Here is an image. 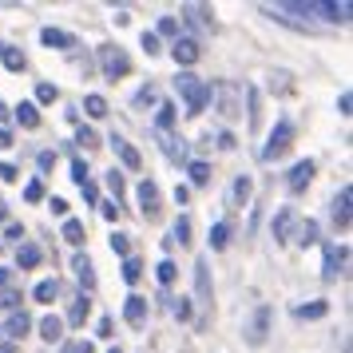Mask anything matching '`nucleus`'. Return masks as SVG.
Here are the masks:
<instances>
[{"mask_svg":"<svg viewBox=\"0 0 353 353\" xmlns=\"http://www.w3.org/2000/svg\"><path fill=\"white\" fill-rule=\"evenodd\" d=\"M175 88L187 96V108H191V115H203L207 99L214 96V88H210V83H203L199 76H191V72H183V76L175 80Z\"/></svg>","mask_w":353,"mask_h":353,"instance_id":"1","label":"nucleus"},{"mask_svg":"<svg viewBox=\"0 0 353 353\" xmlns=\"http://www.w3.org/2000/svg\"><path fill=\"white\" fill-rule=\"evenodd\" d=\"M99 64H103V72H108L112 80L131 72V60H128V52L123 48H99Z\"/></svg>","mask_w":353,"mask_h":353,"instance_id":"2","label":"nucleus"},{"mask_svg":"<svg viewBox=\"0 0 353 353\" xmlns=\"http://www.w3.org/2000/svg\"><path fill=\"white\" fill-rule=\"evenodd\" d=\"M290 139H294V128H290V123H278L274 135H270V143L262 147V159H278V155L290 147Z\"/></svg>","mask_w":353,"mask_h":353,"instance_id":"3","label":"nucleus"},{"mask_svg":"<svg viewBox=\"0 0 353 353\" xmlns=\"http://www.w3.org/2000/svg\"><path fill=\"white\" fill-rule=\"evenodd\" d=\"M214 92H219V108H223V115L226 119H234V115H239V88H234V83H219Z\"/></svg>","mask_w":353,"mask_h":353,"instance_id":"4","label":"nucleus"},{"mask_svg":"<svg viewBox=\"0 0 353 353\" xmlns=\"http://www.w3.org/2000/svg\"><path fill=\"white\" fill-rule=\"evenodd\" d=\"M139 203H143L147 219H155V214H159V187H155L151 179H143V183H139Z\"/></svg>","mask_w":353,"mask_h":353,"instance_id":"5","label":"nucleus"},{"mask_svg":"<svg viewBox=\"0 0 353 353\" xmlns=\"http://www.w3.org/2000/svg\"><path fill=\"white\" fill-rule=\"evenodd\" d=\"M171 56H175V64H194V60H199V44H194L191 36H183V40H175V44H171Z\"/></svg>","mask_w":353,"mask_h":353,"instance_id":"6","label":"nucleus"},{"mask_svg":"<svg viewBox=\"0 0 353 353\" xmlns=\"http://www.w3.org/2000/svg\"><path fill=\"white\" fill-rule=\"evenodd\" d=\"M123 318L131 321V325H143L147 321V298H139V294H131L128 305H123Z\"/></svg>","mask_w":353,"mask_h":353,"instance_id":"7","label":"nucleus"},{"mask_svg":"<svg viewBox=\"0 0 353 353\" xmlns=\"http://www.w3.org/2000/svg\"><path fill=\"white\" fill-rule=\"evenodd\" d=\"M350 199H353V191H350V187H341V194L334 199V223L341 226V230L350 226Z\"/></svg>","mask_w":353,"mask_h":353,"instance_id":"8","label":"nucleus"},{"mask_svg":"<svg viewBox=\"0 0 353 353\" xmlns=\"http://www.w3.org/2000/svg\"><path fill=\"white\" fill-rule=\"evenodd\" d=\"M310 179H314V163L302 159L298 167H294V171H290V191H302V187L310 183Z\"/></svg>","mask_w":353,"mask_h":353,"instance_id":"9","label":"nucleus"},{"mask_svg":"<svg viewBox=\"0 0 353 353\" xmlns=\"http://www.w3.org/2000/svg\"><path fill=\"white\" fill-rule=\"evenodd\" d=\"M266 321H270V310H266V305H262V310H258L254 314V325H250V345H262V341H266Z\"/></svg>","mask_w":353,"mask_h":353,"instance_id":"10","label":"nucleus"},{"mask_svg":"<svg viewBox=\"0 0 353 353\" xmlns=\"http://www.w3.org/2000/svg\"><path fill=\"white\" fill-rule=\"evenodd\" d=\"M40 337H44V341H60V337H64V318L48 314V318L40 321Z\"/></svg>","mask_w":353,"mask_h":353,"instance_id":"11","label":"nucleus"},{"mask_svg":"<svg viewBox=\"0 0 353 353\" xmlns=\"http://www.w3.org/2000/svg\"><path fill=\"white\" fill-rule=\"evenodd\" d=\"M112 143H115V151H119V159L128 163L131 171H139V163H143V159H139V151H135L128 139H112Z\"/></svg>","mask_w":353,"mask_h":353,"instance_id":"12","label":"nucleus"},{"mask_svg":"<svg viewBox=\"0 0 353 353\" xmlns=\"http://www.w3.org/2000/svg\"><path fill=\"white\" fill-rule=\"evenodd\" d=\"M341 266H345V250H325V278H337L341 274Z\"/></svg>","mask_w":353,"mask_h":353,"instance_id":"13","label":"nucleus"},{"mask_svg":"<svg viewBox=\"0 0 353 353\" xmlns=\"http://www.w3.org/2000/svg\"><path fill=\"white\" fill-rule=\"evenodd\" d=\"M314 12H325V20H350V4H314Z\"/></svg>","mask_w":353,"mask_h":353,"instance_id":"14","label":"nucleus"},{"mask_svg":"<svg viewBox=\"0 0 353 353\" xmlns=\"http://www.w3.org/2000/svg\"><path fill=\"white\" fill-rule=\"evenodd\" d=\"M40 40H44L48 48H72V36H68V32H56V28H44V32H40Z\"/></svg>","mask_w":353,"mask_h":353,"instance_id":"15","label":"nucleus"},{"mask_svg":"<svg viewBox=\"0 0 353 353\" xmlns=\"http://www.w3.org/2000/svg\"><path fill=\"white\" fill-rule=\"evenodd\" d=\"M17 119L24 128H40V115H36V103H20L17 108Z\"/></svg>","mask_w":353,"mask_h":353,"instance_id":"16","label":"nucleus"},{"mask_svg":"<svg viewBox=\"0 0 353 353\" xmlns=\"http://www.w3.org/2000/svg\"><path fill=\"white\" fill-rule=\"evenodd\" d=\"M226 242H230V226H226V223H214V226H210V246H214V250H223Z\"/></svg>","mask_w":353,"mask_h":353,"instance_id":"17","label":"nucleus"},{"mask_svg":"<svg viewBox=\"0 0 353 353\" xmlns=\"http://www.w3.org/2000/svg\"><path fill=\"white\" fill-rule=\"evenodd\" d=\"M64 239L72 242V246H80V242H83V223H80V219H68V223H64Z\"/></svg>","mask_w":353,"mask_h":353,"instance_id":"18","label":"nucleus"},{"mask_svg":"<svg viewBox=\"0 0 353 353\" xmlns=\"http://www.w3.org/2000/svg\"><path fill=\"white\" fill-rule=\"evenodd\" d=\"M76 274H80V282H83V286H88V290H92V286H96V274H92V262H88V258H76Z\"/></svg>","mask_w":353,"mask_h":353,"instance_id":"19","label":"nucleus"},{"mask_svg":"<svg viewBox=\"0 0 353 353\" xmlns=\"http://www.w3.org/2000/svg\"><path fill=\"white\" fill-rule=\"evenodd\" d=\"M88 310H92V305H88V298H76V302H72V310H68V321H72V325H80V321L88 318Z\"/></svg>","mask_w":353,"mask_h":353,"instance_id":"20","label":"nucleus"},{"mask_svg":"<svg viewBox=\"0 0 353 353\" xmlns=\"http://www.w3.org/2000/svg\"><path fill=\"white\" fill-rule=\"evenodd\" d=\"M83 108H88L92 119H99V115H108V99H103V96H88V99H83Z\"/></svg>","mask_w":353,"mask_h":353,"instance_id":"21","label":"nucleus"},{"mask_svg":"<svg viewBox=\"0 0 353 353\" xmlns=\"http://www.w3.org/2000/svg\"><path fill=\"white\" fill-rule=\"evenodd\" d=\"M290 223H294V210H282V214L274 219V234H278V239H286V234H290Z\"/></svg>","mask_w":353,"mask_h":353,"instance_id":"22","label":"nucleus"},{"mask_svg":"<svg viewBox=\"0 0 353 353\" xmlns=\"http://www.w3.org/2000/svg\"><path fill=\"white\" fill-rule=\"evenodd\" d=\"M56 294H60L56 282H40V286H36V302H56Z\"/></svg>","mask_w":353,"mask_h":353,"instance_id":"23","label":"nucleus"},{"mask_svg":"<svg viewBox=\"0 0 353 353\" xmlns=\"http://www.w3.org/2000/svg\"><path fill=\"white\" fill-rule=\"evenodd\" d=\"M0 56H4V68H8V72H24V56H20V52L0 48Z\"/></svg>","mask_w":353,"mask_h":353,"instance_id":"24","label":"nucleus"},{"mask_svg":"<svg viewBox=\"0 0 353 353\" xmlns=\"http://www.w3.org/2000/svg\"><path fill=\"white\" fill-rule=\"evenodd\" d=\"M298 318H325V302H310V305H298Z\"/></svg>","mask_w":353,"mask_h":353,"instance_id":"25","label":"nucleus"},{"mask_svg":"<svg viewBox=\"0 0 353 353\" xmlns=\"http://www.w3.org/2000/svg\"><path fill=\"white\" fill-rule=\"evenodd\" d=\"M17 262L24 266V270H28V266H36V262H40V250H36V246H20Z\"/></svg>","mask_w":353,"mask_h":353,"instance_id":"26","label":"nucleus"},{"mask_svg":"<svg viewBox=\"0 0 353 353\" xmlns=\"http://www.w3.org/2000/svg\"><path fill=\"white\" fill-rule=\"evenodd\" d=\"M24 330H28V318H24V314H17V318L8 321V325H4L0 334H8V337H20V334H24Z\"/></svg>","mask_w":353,"mask_h":353,"instance_id":"27","label":"nucleus"},{"mask_svg":"<svg viewBox=\"0 0 353 353\" xmlns=\"http://www.w3.org/2000/svg\"><path fill=\"white\" fill-rule=\"evenodd\" d=\"M123 278H128V282H139V278H143V266H139V258H128V262H123Z\"/></svg>","mask_w":353,"mask_h":353,"instance_id":"28","label":"nucleus"},{"mask_svg":"<svg viewBox=\"0 0 353 353\" xmlns=\"http://www.w3.org/2000/svg\"><path fill=\"white\" fill-rule=\"evenodd\" d=\"M191 179L199 183V187H203V183L210 179V167H207V163H191Z\"/></svg>","mask_w":353,"mask_h":353,"instance_id":"29","label":"nucleus"},{"mask_svg":"<svg viewBox=\"0 0 353 353\" xmlns=\"http://www.w3.org/2000/svg\"><path fill=\"white\" fill-rule=\"evenodd\" d=\"M112 250H115V254H123V258H131V242H128V234H115V239H112Z\"/></svg>","mask_w":353,"mask_h":353,"instance_id":"30","label":"nucleus"},{"mask_svg":"<svg viewBox=\"0 0 353 353\" xmlns=\"http://www.w3.org/2000/svg\"><path fill=\"white\" fill-rule=\"evenodd\" d=\"M159 282H163V286H171V282H175V262H159Z\"/></svg>","mask_w":353,"mask_h":353,"instance_id":"31","label":"nucleus"},{"mask_svg":"<svg viewBox=\"0 0 353 353\" xmlns=\"http://www.w3.org/2000/svg\"><path fill=\"white\" fill-rule=\"evenodd\" d=\"M36 99H40V103H56V88H52V83H40V88H36Z\"/></svg>","mask_w":353,"mask_h":353,"instance_id":"32","label":"nucleus"},{"mask_svg":"<svg viewBox=\"0 0 353 353\" xmlns=\"http://www.w3.org/2000/svg\"><path fill=\"white\" fill-rule=\"evenodd\" d=\"M171 123H175V108H171V103H163V108H159V128H171Z\"/></svg>","mask_w":353,"mask_h":353,"instance_id":"33","label":"nucleus"},{"mask_svg":"<svg viewBox=\"0 0 353 353\" xmlns=\"http://www.w3.org/2000/svg\"><path fill=\"white\" fill-rule=\"evenodd\" d=\"M24 199H28V203H40V199H44V187H40V183H28V187H24Z\"/></svg>","mask_w":353,"mask_h":353,"instance_id":"34","label":"nucleus"},{"mask_svg":"<svg viewBox=\"0 0 353 353\" xmlns=\"http://www.w3.org/2000/svg\"><path fill=\"white\" fill-rule=\"evenodd\" d=\"M175 239L179 242H191V223H187V219H179V223H175Z\"/></svg>","mask_w":353,"mask_h":353,"instance_id":"35","label":"nucleus"},{"mask_svg":"<svg viewBox=\"0 0 353 353\" xmlns=\"http://www.w3.org/2000/svg\"><path fill=\"white\" fill-rule=\"evenodd\" d=\"M159 32H163V36H175V32H179V20H175V17H163V20H159Z\"/></svg>","mask_w":353,"mask_h":353,"instance_id":"36","label":"nucleus"},{"mask_svg":"<svg viewBox=\"0 0 353 353\" xmlns=\"http://www.w3.org/2000/svg\"><path fill=\"white\" fill-rule=\"evenodd\" d=\"M143 48H147V56H155V52H159V36H155V32H143Z\"/></svg>","mask_w":353,"mask_h":353,"instance_id":"37","label":"nucleus"},{"mask_svg":"<svg viewBox=\"0 0 353 353\" xmlns=\"http://www.w3.org/2000/svg\"><path fill=\"white\" fill-rule=\"evenodd\" d=\"M246 194H250V183L239 179V183H234V203H246Z\"/></svg>","mask_w":353,"mask_h":353,"instance_id":"38","label":"nucleus"},{"mask_svg":"<svg viewBox=\"0 0 353 353\" xmlns=\"http://www.w3.org/2000/svg\"><path fill=\"white\" fill-rule=\"evenodd\" d=\"M302 242H305V246H310V242H318V226H314V223L302 226Z\"/></svg>","mask_w":353,"mask_h":353,"instance_id":"39","label":"nucleus"},{"mask_svg":"<svg viewBox=\"0 0 353 353\" xmlns=\"http://www.w3.org/2000/svg\"><path fill=\"white\" fill-rule=\"evenodd\" d=\"M80 143H83V147H96V143H99L96 131H92V128H80Z\"/></svg>","mask_w":353,"mask_h":353,"instance_id":"40","label":"nucleus"},{"mask_svg":"<svg viewBox=\"0 0 353 353\" xmlns=\"http://www.w3.org/2000/svg\"><path fill=\"white\" fill-rule=\"evenodd\" d=\"M72 179H76V183H88V167H83V163H72Z\"/></svg>","mask_w":353,"mask_h":353,"instance_id":"41","label":"nucleus"},{"mask_svg":"<svg viewBox=\"0 0 353 353\" xmlns=\"http://www.w3.org/2000/svg\"><path fill=\"white\" fill-rule=\"evenodd\" d=\"M0 179H8V183H12V179H17V167H12V163H0Z\"/></svg>","mask_w":353,"mask_h":353,"instance_id":"42","label":"nucleus"},{"mask_svg":"<svg viewBox=\"0 0 353 353\" xmlns=\"http://www.w3.org/2000/svg\"><path fill=\"white\" fill-rule=\"evenodd\" d=\"M48 207H52V214H68V203H64V199H52Z\"/></svg>","mask_w":353,"mask_h":353,"instance_id":"43","label":"nucleus"},{"mask_svg":"<svg viewBox=\"0 0 353 353\" xmlns=\"http://www.w3.org/2000/svg\"><path fill=\"white\" fill-rule=\"evenodd\" d=\"M103 219H119V207L115 203H103Z\"/></svg>","mask_w":353,"mask_h":353,"instance_id":"44","label":"nucleus"},{"mask_svg":"<svg viewBox=\"0 0 353 353\" xmlns=\"http://www.w3.org/2000/svg\"><path fill=\"white\" fill-rule=\"evenodd\" d=\"M0 305H8V310H12V305H20V294H12V290H8V294H4V302Z\"/></svg>","mask_w":353,"mask_h":353,"instance_id":"45","label":"nucleus"},{"mask_svg":"<svg viewBox=\"0 0 353 353\" xmlns=\"http://www.w3.org/2000/svg\"><path fill=\"white\" fill-rule=\"evenodd\" d=\"M108 183H112V191H115V194H119V191H123V179H119V175H115V171H112V175H108Z\"/></svg>","mask_w":353,"mask_h":353,"instance_id":"46","label":"nucleus"},{"mask_svg":"<svg viewBox=\"0 0 353 353\" xmlns=\"http://www.w3.org/2000/svg\"><path fill=\"white\" fill-rule=\"evenodd\" d=\"M0 147H12V135H8L4 128H0Z\"/></svg>","mask_w":353,"mask_h":353,"instance_id":"47","label":"nucleus"},{"mask_svg":"<svg viewBox=\"0 0 353 353\" xmlns=\"http://www.w3.org/2000/svg\"><path fill=\"white\" fill-rule=\"evenodd\" d=\"M0 353H17V350H8V345H0Z\"/></svg>","mask_w":353,"mask_h":353,"instance_id":"48","label":"nucleus"},{"mask_svg":"<svg viewBox=\"0 0 353 353\" xmlns=\"http://www.w3.org/2000/svg\"><path fill=\"white\" fill-rule=\"evenodd\" d=\"M112 353H119V350H112Z\"/></svg>","mask_w":353,"mask_h":353,"instance_id":"49","label":"nucleus"}]
</instances>
